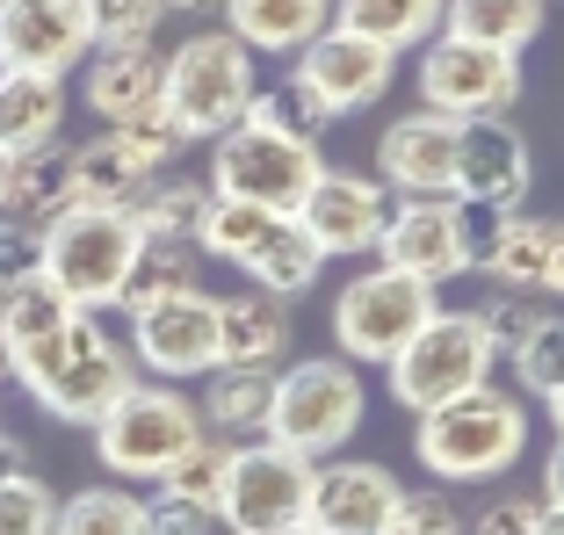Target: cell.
Here are the masks:
<instances>
[{
	"mask_svg": "<svg viewBox=\"0 0 564 535\" xmlns=\"http://www.w3.org/2000/svg\"><path fill=\"white\" fill-rule=\"evenodd\" d=\"M15 384L44 405L51 419H66V427H95L123 391L138 384V362L95 312H73L66 326L51 340L15 354Z\"/></svg>",
	"mask_w": 564,
	"mask_h": 535,
	"instance_id": "cell-1",
	"label": "cell"
},
{
	"mask_svg": "<svg viewBox=\"0 0 564 535\" xmlns=\"http://www.w3.org/2000/svg\"><path fill=\"white\" fill-rule=\"evenodd\" d=\"M529 449V413H521L514 391H464V398L420 413V435H413V456L427 463V478L442 485H478V478H507Z\"/></svg>",
	"mask_w": 564,
	"mask_h": 535,
	"instance_id": "cell-2",
	"label": "cell"
},
{
	"mask_svg": "<svg viewBox=\"0 0 564 535\" xmlns=\"http://www.w3.org/2000/svg\"><path fill=\"white\" fill-rule=\"evenodd\" d=\"M362 413H369L362 369H355L348 354H312V362L275 369L261 441H282V449H297V456H312V463H326L333 449H348V441H355Z\"/></svg>",
	"mask_w": 564,
	"mask_h": 535,
	"instance_id": "cell-3",
	"label": "cell"
},
{
	"mask_svg": "<svg viewBox=\"0 0 564 535\" xmlns=\"http://www.w3.org/2000/svg\"><path fill=\"white\" fill-rule=\"evenodd\" d=\"M253 95V51L239 44L232 30H203L188 36L174 58H166V80H160V109L174 117V131L196 145V138H225L232 123H247Z\"/></svg>",
	"mask_w": 564,
	"mask_h": 535,
	"instance_id": "cell-4",
	"label": "cell"
},
{
	"mask_svg": "<svg viewBox=\"0 0 564 535\" xmlns=\"http://www.w3.org/2000/svg\"><path fill=\"white\" fill-rule=\"evenodd\" d=\"M131 261H138L131 210L80 203V210H66V218L44 225V261H36V275H44L66 304H80V312H117Z\"/></svg>",
	"mask_w": 564,
	"mask_h": 535,
	"instance_id": "cell-5",
	"label": "cell"
},
{
	"mask_svg": "<svg viewBox=\"0 0 564 535\" xmlns=\"http://www.w3.org/2000/svg\"><path fill=\"white\" fill-rule=\"evenodd\" d=\"M87 435H95V456L117 470V478L160 485L166 463H174L188 441H203V413H196V398H182L174 384H131Z\"/></svg>",
	"mask_w": 564,
	"mask_h": 535,
	"instance_id": "cell-6",
	"label": "cell"
},
{
	"mask_svg": "<svg viewBox=\"0 0 564 535\" xmlns=\"http://www.w3.org/2000/svg\"><path fill=\"white\" fill-rule=\"evenodd\" d=\"M492 362H499V348H492V334H485L478 318L470 312H434L383 369H391V398L413 405V413H434V405L492 384Z\"/></svg>",
	"mask_w": 564,
	"mask_h": 535,
	"instance_id": "cell-7",
	"label": "cell"
},
{
	"mask_svg": "<svg viewBox=\"0 0 564 535\" xmlns=\"http://www.w3.org/2000/svg\"><path fill=\"white\" fill-rule=\"evenodd\" d=\"M318 145L304 138H282L268 123H232L225 138H210V196L232 203H261V210H297L304 188L318 182Z\"/></svg>",
	"mask_w": 564,
	"mask_h": 535,
	"instance_id": "cell-8",
	"label": "cell"
},
{
	"mask_svg": "<svg viewBox=\"0 0 564 535\" xmlns=\"http://www.w3.org/2000/svg\"><path fill=\"white\" fill-rule=\"evenodd\" d=\"M434 312H442V304H434L427 283H413L399 268H362V275L333 297V340H340V354H348L355 369L391 362Z\"/></svg>",
	"mask_w": 564,
	"mask_h": 535,
	"instance_id": "cell-9",
	"label": "cell"
},
{
	"mask_svg": "<svg viewBox=\"0 0 564 535\" xmlns=\"http://www.w3.org/2000/svg\"><path fill=\"white\" fill-rule=\"evenodd\" d=\"M420 95H427V109L448 117V123L507 117L521 101V58L514 51H492V44H464V36H427Z\"/></svg>",
	"mask_w": 564,
	"mask_h": 535,
	"instance_id": "cell-10",
	"label": "cell"
},
{
	"mask_svg": "<svg viewBox=\"0 0 564 535\" xmlns=\"http://www.w3.org/2000/svg\"><path fill=\"white\" fill-rule=\"evenodd\" d=\"M312 456L282 449V441H247L232 449V470H225V500H217V521H232V535H261V528H290L304 521V500H312Z\"/></svg>",
	"mask_w": 564,
	"mask_h": 535,
	"instance_id": "cell-11",
	"label": "cell"
},
{
	"mask_svg": "<svg viewBox=\"0 0 564 535\" xmlns=\"http://www.w3.org/2000/svg\"><path fill=\"white\" fill-rule=\"evenodd\" d=\"M131 362L160 384H188L217 369V297L203 283L131 312Z\"/></svg>",
	"mask_w": 564,
	"mask_h": 535,
	"instance_id": "cell-12",
	"label": "cell"
},
{
	"mask_svg": "<svg viewBox=\"0 0 564 535\" xmlns=\"http://www.w3.org/2000/svg\"><path fill=\"white\" fill-rule=\"evenodd\" d=\"M391 73H399V51H383V44H369V36L326 22V30L297 51V73H290V80H297L318 109L355 117V109H369L377 95H391Z\"/></svg>",
	"mask_w": 564,
	"mask_h": 535,
	"instance_id": "cell-13",
	"label": "cell"
},
{
	"mask_svg": "<svg viewBox=\"0 0 564 535\" xmlns=\"http://www.w3.org/2000/svg\"><path fill=\"white\" fill-rule=\"evenodd\" d=\"M377 253H383V268H399V275H413V283H427V290L456 283V275L470 268L464 203L456 196H405V203H391Z\"/></svg>",
	"mask_w": 564,
	"mask_h": 535,
	"instance_id": "cell-14",
	"label": "cell"
},
{
	"mask_svg": "<svg viewBox=\"0 0 564 535\" xmlns=\"http://www.w3.org/2000/svg\"><path fill=\"white\" fill-rule=\"evenodd\" d=\"M87 51H95L87 0H0V73L66 80Z\"/></svg>",
	"mask_w": 564,
	"mask_h": 535,
	"instance_id": "cell-15",
	"label": "cell"
},
{
	"mask_svg": "<svg viewBox=\"0 0 564 535\" xmlns=\"http://www.w3.org/2000/svg\"><path fill=\"white\" fill-rule=\"evenodd\" d=\"M529 182H535V160H529V138H521L514 123L507 117L464 123L448 196L470 203V210H521V203H529Z\"/></svg>",
	"mask_w": 564,
	"mask_h": 535,
	"instance_id": "cell-16",
	"label": "cell"
},
{
	"mask_svg": "<svg viewBox=\"0 0 564 535\" xmlns=\"http://www.w3.org/2000/svg\"><path fill=\"white\" fill-rule=\"evenodd\" d=\"M290 218L312 232V247L326 253V261H340V253H369V247L383 239L391 196H383V182H369V174L318 167V182L304 188V203L290 210Z\"/></svg>",
	"mask_w": 564,
	"mask_h": 535,
	"instance_id": "cell-17",
	"label": "cell"
},
{
	"mask_svg": "<svg viewBox=\"0 0 564 535\" xmlns=\"http://www.w3.org/2000/svg\"><path fill=\"white\" fill-rule=\"evenodd\" d=\"M399 478L383 463L362 456H340V463L312 470V500H304V528L312 535H383L399 514Z\"/></svg>",
	"mask_w": 564,
	"mask_h": 535,
	"instance_id": "cell-18",
	"label": "cell"
},
{
	"mask_svg": "<svg viewBox=\"0 0 564 535\" xmlns=\"http://www.w3.org/2000/svg\"><path fill=\"white\" fill-rule=\"evenodd\" d=\"M456 138H464V123L434 117V109H413V117L383 123V145H377L383 188H399V196H448V182H456Z\"/></svg>",
	"mask_w": 564,
	"mask_h": 535,
	"instance_id": "cell-19",
	"label": "cell"
},
{
	"mask_svg": "<svg viewBox=\"0 0 564 535\" xmlns=\"http://www.w3.org/2000/svg\"><path fill=\"white\" fill-rule=\"evenodd\" d=\"M87 66V109L101 117V131L117 123H138V117H160V80H166V58L152 44H95L80 58Z\"/></svg>",
	"mask_w": 564,
	"mask_h": 535,
	"instance_id": "cell-20",
	"label": "cell"
},
{
	"mask_svg": "<svg viewBox=\"0 0 564 535\" xmlns=\"http://www.w3.org/2000/svg\"><path fill=\"white\" fill-rule=\"evenodd\" d=\"M290 354V304L268 290L217 297V369H275Z\"/></svg>",
	"mask_w": 564,
	"mask_h": 535,
	"instance_id": "cell-21",
	"label": "cell"
},
{
	"mask_svg": "<svg viewBox=\"0 0 564 535\" xmlns=\"http://www.w3.org/2000/svg\"><path fill=\"white\" fill-rule=\"evenodd\" d=\"M217 8H225V30L261 58H297L333 22V0H217Z\"/></svg>",
	"mask_w": 564,
	"mask_h": 535,
	"instance_id": "cell-22",
	"label": "cell"
},
{
	"mask_svg": "<svg viewBox=\"0 0 564 535\" xmlns=\"http://www.w3.org/2000/svg\"><path fill=\"white\" fill-rule=\"evenodd\" d=\"M66 131V80L44 73H0V152L58 145Z\"/></svg>",
	"mask_w": 564,
	"mask_h": 535,
	"instance_id": "cell-23",
	"label": "cell"
},
{
	"mask_svg": "<svg viewBox=\"0 0 564 535\" xmlns=\"http://www.w3.org/2000/svg\"><path fill=\"white\" fill-rule=\"evenodd\" d=\"M268 391H275V369H210L203 405H196L203 435H217V441H261Z\"/></svg>",
	"mask_w": 564,
	"mask_h": 535,
	"instance_id": "cell-24",
	"label": "cell"
},
{
	"mask_svg": "<svg viewBox=\"0 0 564 535\" xmlns=\"http://www.w3.org/2000/svg\"><path fill=\"white\" fill-rule=\"evenodd\" d=\"M239 268H247V283H253V290H268V297L290 304V297H304V290L318 283L326 253L312 247V232H304L297 218H275V225H268V239H261V247H253Z\"/></svg>",
	"mask_w": 564,
	"mask_h": 535,
	"instance_id": "cell-25",
	"label": "cell"
},
{
	"mask_svg": "<svg viewBox=\"0 0 564 535\" xmlns=\"http://www.w3.org/2000/svg\"><path fill=\"white\" fill-rule=\"evenodd\" d=\"M145 160H138L131 145H123L117 131L87 138V145H73V203H101V210H131V196L145 188Z\"/></svg>",
	"mask_w": 564,
	"mask_h": 535,
	"instance_id": "cell-26",
	"label": "cell"
},
{
	"mask_svg": "<svg viewBox=\"0 0 564 535\" xmlns=\"http://www.w3.org/2000/svg\"><path fill=\"white\" fill-rule=\"evenodd\" d=\"M0 210H15L30 225H51L80 210L73 203V145H36V152H15V174H8V203Z\"/></svg>",
	"mask_w": 564,
	"mask_h": 535,
	"instance_id": "cell-27",
	"label": "cell"
},
{
	"mask_svg": "<svg viewBox=\"0 0 564 535\" xmlns=\"http://www.w3.org/2000/svg\"><path fill=\"white\" fill-rule=\"evenodd\" d=\"M550 0H448L442 8V36H464V44H492V51H529L543 30Z\"/></svg>",
	"mask_w": 564,
	"mask_h": 535,
	"instance_id": "cell-28",
	"label": "cell"
},
{
	"mask_svg": "<svg viewBox=\"0 0 564 535\" xmlns=\"http://www.w3.org/2000/svg\"><path fill=\"white\" fill-rule=\"evenodd\" d=\"M442 8L448 0H333V22L383 51H413L442 30Z\"/></svg>",
	"mask_w": 564,
	"mask_h": 535,
	"instance_id": "cell-29",
	"label": "cell"
},
{
	"mask_svg": "<svg viewBox=\"0 0 564 535\" xmlns=\"http://www.w3.org/2000/svg\"><path fill=\"white\" fill-rule=\"evenodd\" d=\"M203 210H210V182H188V174H152L131 196L138 239H188V247H196Z\"/></svg>",
	"mask_w": 564,
	"mask_h": 535,
	"instance_id": "cell-30",
	"label": "cell"
},
{
	"mask_svg": "<svg viewBox=\"0 0 564 535\" xmlns=\"http://www.w3.org/2000/svg\"><path fill=\"white\" fill-rule=\"evenodd\" d=\"M196 261H203V253L188 247V239H138V261H131V275H123L117 312L131 318V312H145V304L188 290V283H196Z\"/></svg>",
	"mask_w": 564,
	"mask_h": 535,
	"instance_id": "cell-31",
	"label": "cell"
},
{
	"mask_svg": "<svg viewBox=\"0 0 564 535\" xmlns=\"http://www.w3.org/2000/svg\"><path fill=\"white\" fill-rule=\"evenodd\" d=\"M73 312H80V304H66L58 290L44 283V275H30V283H15V290H0V340H8V362H15L22 348H36V340H51Z\"/></svg>",
	"mask_w": 564,
	"mask_h": 535,
	"instance_id": "cell-32",
	"label": "cell"
},
{
	"mask_svg": "<svg viewBox=\"0 0 564 535\" xmlns=\"http://www.w3.org/2000/svg\"><path fill=\"white\" fill-rule=\"evenodd\" d=\"M290 218V210H261V203H232V196H210V210H203L196 225V253H210V261L239 268L253 247L268 239V225Z\"/></svg>",
	"mask_w": 564,
	"mask_h": 535,
	"instance_id": "cell-33",
	"label": "cell"
},
{
	"mask_svg": "<svg viewBox=\"0 0 564 535\" xmlns=\"http://www.w3.org/2000/svg\"><path fill=\"white\" fill-rule=\"evenodd\" d=\"M51 535H145V500L123 485H87L73 500H58Z\"/></svg>",
	"mask_w": 564,
	"mask_h": 535,
	"instance_id": "cell-34",
	"label": "cell"
},
{
	"mask_svg": "<svg viewBox=\"0 0 564 535\" xmlns=\"http://www.w3.org/2000/svg\"><path fill=\"white\" fill-rule=\"evenodd\" d=\"M543 253H550V225H535V218L514 210V218L499 225V239L485 247L478 268L492 275L499 290H535V283H543Z\"/></svg>",
	"mask_w": 564,
	"mask_h": 535,
	"instance_id": "cell-35",
	"label": "cell"
},
{
	"mask_svg": "<svg viewBox=\"0 0 564 535\" xmlns=\"http://www.w3.org/2000/svg\"><path fill=\"white\" fill-rule=\"evenodd\" d=\"M225 470H232V441L203 435V441H188V449L166 463L160 492H174V500H188V506H203V514H217V500H225Z\"/></svg>",
	"mask_w": 564,
	"mask_h": 535,
	"instance_id": "cell-36",
	"label": "cell"
},
{
	"mask_svg": "<svg viewBox=\"0 0 564 535\" xmlns=\"http://www.w3.org/2000/svg\"><path fill=\"white\" fill-rule=\"evenodd\" d=\"M507 354H514L521 391H535V398H557V391H564V312H535L529 334H521Z\"/></svg>",
	"mask_w": 564,
	"mask_h": 535,
	"instance_id": "cell-37",
	"label": "cell"
},
{
	"mask_svg": "<svg viewBox=\"0 0 564 535\" xmlns=\"http://www.w3.org/2000/svg\"><path fill=\"white\" fill-rule=\"evenodd\" d=\"M253 123H268V131H282V138H304V145H318V138L333 131V109H318L312 95H304L297 80H282V87H261V95H253V109H247Z\"/></svg>",
	"mask_w": 564,
	"mask_h": 535,
	"instance_id": "cell-38",
	"label": "cell"
},
{
	"mask_svg": "<svg viewBox=\"0 0 564 535\" xmlns=\"http://www.w3.org/2000/svg\"><path fill=\"white\" fill-rule=\"evenodd\" d=\"M51 521H58V492L36 470L0 485V535H51Z\"/></svg>",
	"mask_w": 564,
	"mask_h": 535,
	"instance_id": "cell-39",
	"label": "cell"
},
{
	"mask_svg": "<svg viewBox=\"0 0 564 535\" xmlns=\"http://www.w3.org/2000/svg\"><path fill=\"white\" fill-rule=\"evenodd\" d=\"M95 44H152L160 36V0H87Z\"/></svg>",
	"mask_w": 564,
	"mask_h": 535,
	"instance_id": "cell-40",
	"label": "cell"
},
{
	"mask_svg": "<svg viewBox=\"0 0 564 535\" xmlns=\"http://www.w3.org/2000/svg\"><path fill=\"white\" fill-rule=\"evenodd\" d=\"M383 535H464V514H456V500L448 492H399V514H391V528Z\"/></svg>",
	"mask_w": 564,
	"mask_h": 535,
	"instance_id": "cell-41",
	"label": "cell"
},
{
	"mask_svg": "<svg viewBox=\"0 0 564 535\" xmlns=\"http://www.w3.org/2000/svg\"><path fill=\"white\" fill-rule=\"evenodd\" d=\"M470 318H478L485 334H492V348L507 354L521 334H529V318H535V290H499V283H492V290H485V304H478Z\"/></svg>",
	"mask_w": 564,
	"mask_h": 535,
	"instance_id": "cell-42",
	"label": "cell"
},
{
	"mask_svg": "<svg viewBox=\"0 0 564 535\" xmlns=\"http://www.w3.org/2000/svg\"><path fill=\"white\" fill-rule=\"evenodd\" d=\"M36 261H44V225L15 218V210H0V290L30 283Z\"/></svg>",
	"mask_w": 564,
	"mask_h": 535,
	"instance_id": "cell-43",
	"label": "cell"
},
{
	"mask_svg": "<svg viewBox=\"0 0 564 535\" xmlns=\"http://www.w3.org/2000/svg\"><path fill=\"white\" fill-rule=\"evenodd\" d=\"M210 528H217V514L174 500V492H152L145 500V535H210Z\"/></svg>",
	"mask_w": 564,
	"mask_h": 535,
	"instance_id": "cell-44",
	"label": "cell"
},
{
	"mask_svg": "<svg viewBox=\"0 0 564 535\" xmlns=\"http://www.w3.org/2000/svg\"><path fill=\"white\" fill-rule=\"evenodd\" d=\"M535 506H543V500H492L478 521H464V535H529Z\"/></svg>",
	"mask_w": 564,
	"mask_h": 535,
	"instance_id": "cell-45",
	"label": "cell"
},
{
	"mask_svg": "<svg viewBox=\"0 0 564 535\" xmlns=\"http://www.w3.org/2000/svg\"><path fill=\"white\" fill-rule=\"evenodd\" d=\"M535 290L564 297V225H550V253H543V283H535Z\"/></svg>",
	"mask_w": 564,
	"mask_h": 535,
	"instance_id": "cell-46",
	"label": "cell"
},
{
	"mask_svg": "<svg viewBox=\"0 0 564 535\" xmlns=\"http://www.w3.org/2000/svg\"><path fill=\"white\" fill-rule=\"evenodd\" d=\"M22 470H30V456H22V441L0 427V485H8V478H22Z\"/></svg>",
	"mask_w": 564,
	"mask_h": 535,
	"instance_id": "cell-47",
	"label": "cell"
},
{
	"mask_svg": "<svg viewBox=\"0 0 564 535\" xmlns=\"http://www.w3.org/2000/svg\"><path fill=\"white\" fill-rule=\"evenodd\" d=\"M543 500H550V506H564V441L550 449V463H543Z\"/></svg>",
	"mask_w": 564,
	"mask_h": 535,
	"instance_id": "cell-48",
	"label": "cell"
},
{
	"mask_svg": "<svg viewBox=\"0 0 564 535\" xmlns=\"http://www.w3.org/2000/svg\"><path fill=\"white\" fill-rule=\"evenodd\" d=\"M529 535H564V506H535V528Z\"/></svg>",
	"mask_w": 564,
	"mask_h": 535,
	"instance_id": "cell-49",
	"label": "cell"
},
{
	"mask_svg": "<svg viewBox=\"0 0 564 535\" xmlns=\"http://www.w3.org/2000/svg\"><path fill=\"white\" fill-rule=\"evenodd\" d=\"M203 8H217V0H160V15H203Z\"/></svg>",
	"mask_w": 564,
	"mask_h": 535,
	"instance_id": "cell-50",
	"label": "cell"
},
{
	"mask_svg": "<svg viewBox=\"0 0 564 535\" xmlns=\"http://www.w3.org/2000/svg\"><path fill=\"white\" fill-rule=\"evenodd\" d=\"M8 174H15V152H0V203H8Z\"/></svg>",
	"mask_w": 564,
	"mask_h": 535,
	"instance_id": "cell-51",
	"label": "cell"
},
{
	"mask_svg": "<svg viewBox=\"0 0 564 535\" xmlns=\"http://www.w3.org/2000/svg\"><path fill=\"white\" fill-rule=\"evenodd\" d=\"M0 384H15V362H8V340H0Z\"/></svg>",
	"mask_w": 564,
	"mask_h": 535,
	"instance_id": "cell-52",
	"label": "cell"
},
{
	"mask_svg": "<svg viewBox=\"0 0 564 535\" xmlns=\"http://www.w3.org/2000/svg\"><path fill=\"white\" fill-rule=\"evenodd\" d=\"M550 405V419H557V435H564V391H557V398H543Z\"/></svg>",
	"mask_w": 564,
	"mask_h": 535,
	"instance_id": "cell-53",
	"label": "cell"
},
{
	"mask_svg": "<svg viewBox=\"0 0 564 535\" xmlns=\"http://www.w3.org/2000/svg\"><path fill=\"white\" fill-rule=\"evenodd\" d=\"M261 535H312V528H304V521H290V528H261Z\"/></svg>",
	"mask_w": 564,
	"mask_h": 535,
	"instance_id": "cell-54",
	"label": "cell"
}]
</instances>
